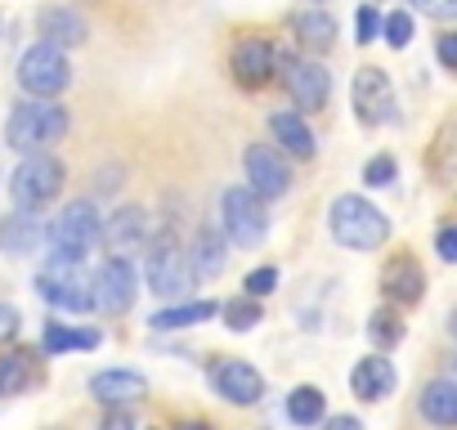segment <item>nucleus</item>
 Segmentation results:
<instances>
[{"instance_id":"obj_14","label":"nucleus","mask_w":457,"mask_h":430,"mask_svg":"<svg viewBox=\"0 0 457 430\" xmlns=\"http://www.w3.org/2000/svg\"><path fill=\"white\" fill-rule=\"evenodd\" d=\"M228 68H234V81H238L243 90H261V86H270L274 72H278V68H274V45L247 37V41L234 45V54H228Z\"/></svg>"},{"instance_id":"obj_2","label":"nucleus","mask_w":457,"mask_h":430,"mask_svg":"<svg viewBox=\"0 0 457 430\" xmlns=\"http://www.w3.org/2000/svg\"><path fill=\"white\" fill-rule=\"evenodd\" d=\"M68 126H72V117H68L63 103L32 95V99H23V103L10 112V121H5V144L19 148V153H41V148L59 144V139L68 135Z\"/></svg>"},{"instance_id":"obj_22","label":"nucleus","mask_w":457,"mask_h":430,"mask_svg":"<svg viewBox=\"0 0 457 430\" xmlns=\"http://www.w3.org/2000/svg\"><path fill=\"white\" fill-rule=\"evenodd\" d=\"M270 135L278 139V148L287 153V157H314V135H310V126L301 121V112H274L270 117Z\"/></svg>"},{"instance_id":"obj_20","label":"nucleus","mask_w":457,"mask_h":430,"mask_svg":"<svg viewBox=\"0 0 457 430\" xmlns=\"http://www.w3.org/2000/svg\"><path fill=\"white\" fill-rule=\"evenodd\" d=\"M292 32H296V41H301L305 54H328L337 45V19L328 10H301L292 19Z\"/></svg>"},{"instance_id":"obj_27","label":"nucleus","mask_w":457,"mask_h":430,"mask_svg":"<svg viewBox=\"0 0 457 430\" xmlns=\"http://www.w3.org/2000/svg\"><path fill=\"white\" fill-rule=\"evenodd\" d=\"M46 354H68V350H99V332H77L68 323H50L41 336Z\"/></svg>"},{"instance_id":"obj_24","label":"nucleus","mask_w":457,"mask_h":430,"mask_svg":"<svg viewBox=\"0 0 457 430\" xmlns=\"http://www.w3.org/2000/svg\"><path fill=\"white\" fill-rule=\"evenodd\" d=\"M421 417L435 421V426H453L457 421V385L448 376H439V381H430L421 390Z\"/></svg>"},{"instance_id":"obj_29","label":"nucleus","mask_w":457,"mask_h":430,"mask_svg":"<svg viewBox=\"0 0 457 430\" xmlns=\"http://www.w3.org/2000/svg\"><path fill=\"white\" fill-rule=\"evenodd\" d=\"M32 354H5L0 359V394H23L32 381Z\"/></svg>"},{"instance_id":"obj_31","label":"nucleus","mask_w":457,"mask_h":430,"mask_svg":"<svg viewBox=\"0 0 457 430\" xmlns=\"http://www.w3.org/2000/svg\"><path fill=\"white\" fill-rule=\"evenodd\" d=\"M395 175H399V161L386 157V153H377V157L363 166V184H368V188H386V184H395Z\"/></svg>"},{"instance_id":"obj_4","label":"nucleus","mask_w":457,"mask_h":430,"mask_svg":"<svg viewBox=\"0 0 457 430\" xmlns=\"http://www.w3.org/2000/svg\"><path fill=\"white\" fill-rule=\"evenodd\" d=\"M220 220H224V238L234 247H261L265 234H270V211H265V197L252 193V188H224L220 197Z\"/></svg>"},{"instance_id":"obj_7","label":"nucleus","mask_w":457,"mask_h":430,"mask_svg":"<svg viewBox=\"0 0 457 430\" xmlns=\"http://www.w3.org/2000/svg\"><path fill=\"white\" fill-rule=\"evenodd\" d=\"M68 81H72L68 54H63L59 45H50V41L32 45V50L19 59V86H23L28 95H37V99H54V95H63Z\"/></svg>"},{"instance_id":"obj_26","label":"nucleus","mask_w":457,"mask_h":430,"mask_svg":"<svg viewBox=\"0 0 457 430\" xmlns=\"http://www.w3.org/2000/svg\"><path fill=\"white\" fill-rule=\"evenodd\" d=\"M287 417H292L296 426H319V421L328 417L323 390H319V385H296V390L287 394Z\"/></svg>"},{"instance_id":"obj_36","label":"nucleus","mask_w":457,"mask_h":430,"mask_svg":"<svg viewBox=\"0 0 457 430\" xmlns=\"http://www.w3.org/2000/svg\"><path fill=\"white\" fill-rule=\"evenodd\" d=\"M19 327H23V314H19L14 305H5V301H0V345H5V341H14V336H19Z\"/></svg>"},{"instance_id":"obj_16","label":"nucleus","mask_w":457,"mask_h":430,"mask_svg":"<svg viewBox=\"0 0 457 430\" xmlns=\"http://www.w3.org/2000/svg\"><path fill=\"white\" fill-rule=\"evenodd\" d=\"M395 385H399V372H395V363H390L386 354H368V359H359L354 372H350V390H354L363 403L386 399Z\"/></svg>"},{"instance_id":"obj_8","label":"nucleus","mask_w":457,"mask_h":430,"mask_svg":"<svg viewBox=\"0 0 457 430\" xmlns=\"http://www.w3.org/2000/svg\"><path fill=\"white\" fill-rule=\"evenodd\" d=\"M144 278H148V292H157V296H166V301L188 296L193 283H197V274H193V265H188V252H179V243H170V238L153 243L148 265H144Z\"/></svg>"},{"instance_id":"obj_18","label":"nucleus","mask_w":457,"mask_h":430,"mask_svg":"<svg viewBox=\"0 0 457 430\" xmlns=\"http://www.w3.org/2000/svg\"><path fill=\"white\" fill-rule=\"evenodd\" d=\"M46 243V225H41V215L37 211H14L0 220V252L5 256H32L37 247Z\"/></svg>"},{"instance_id":"obj_12","label":"nucleus","mask_w":457,"mask_h":430,"mask_svg":"<svg viewBox=\"0 0 457 430\" xmlns=\"http://www.w3.org/2000/svg\"><path fill=\"white\" fill-rule=\"evenodd\" d=\"M211 385H215V394H220L224 403H238V408H252V403H261V394H265V376H261L252 363H243V359L215 363Z\"/></svg>"},{"instance_id":"obj_37","label":"nucleus","mask_w":457,"mask_h":430,"mask_svg":"<svg viewBox=\"0 0 457 430\" xmlns=\"http://www.w3.org/2000/svg\"><path fill=\"white\" fill-rule=\"evenodd\" d=\"M435 252H439V260H444V265H453V260H457V229H448V225H444V229L435 234Z\"/></svg>"},{"instance_id":"obj_38","label":"nucleus","mask_w":457,"mask_h":430,"mask_svg":"<svg viewBox=\"0 0 457 430\" xmlns=\"http://www.w3.org/2000/svg\"><path fill=\"white\" fill-rule=\"evenodd\" d=\"M439 63H444L448 72L457 68V37H453V32H444V37H439Z\"/></svg>"},{"instance_id":"obj_17","label":"nucleus","mask_w":457,"mask_h":430,"mask_svg":"<svg viewBox=\"0 0 457 430\" xmlns=\"http://www.w3.org/2000/svg\"><path fill=\"white\" fill-rule=\"evenodd\" d=\"M148 390V381L139 372H126V368H104L90 376V394L104 403V408H121V403H139Z\"/></svg>"},{"instance_id":"obj_40","label":"nucleus","mask_w":457,"mask_h":430,"mask_svg":"<svg viewBox=\"0 0 457 430\" xmlns=\"http://www.w3.org/2000/svg\"><path fill=\"white\" fill-rule=\"evenodd\" d=\"M332 430H359V417H332Z\"/></svg>"},{"instance_id":"obj_3","label":"nucleus","mask_w":457,"mask_h":430,"mask_svg":"<svg viewBox=\"0 0 457 430\" xmlns=\"http://www.w3.org/2000/svg\"><path fill=\"white\" fill-rule=\"evenodd\" d=\"M328 229L341 247L350 252H377L386 238H390V220L359 193H341L328 211Z\"/></svg>"},{"instance_id":"obj_33","label":"nucleus","mask_w":457,"mask_h":430,"mask_svg":"<svg viewBox=\"0 0 457 430\" xmlns=\"http://www.w3.org/2000/svg\"><path fill=\"white\" fill-rule=\"evenodd\" d=\"M354 23H359V37H354V41H359V45H372V41H377V37H381V14H377V10H372V5H363V10H359V19H354Z\"/></svg>"},{"instance_id":"obj_19","label":"nucleus","mask_w":457,"mask_h":430,"mask_svg":"<svg viewBox=\"0 0 457 430\" xmlns=\"http://www.w3.org/2000/svg\"><path fill=\"white\" fill-rule=\"evenodd\" d=\"M381 292H386V301H395V305H417L421 292H426L421 265H417L412 256H395V260L386 265V274H381Z\"/></svg>"},{"instance_id":"obj_10","label":"nucleus","mask_w":457,"mask_h":430,"mask_svg":"<svg viewBox=\"0 0 457 430\" xmlns=\"http://www.w3.org/2000/svg\"><path fill=\"white\" fill-rule=\"evenodd\" d=\"M243 166H247V188L261 193L265 202L292 193V166L283 161V148L278 144H252L243 153Z\"/></svg>"},{"instance_id":"obj_13","label":"nucleus","mask_w":457,"mask_h":430,"mask_svg":"<svg viewBox=\"0 0 457 430\" xmlns=\"http://www.w3.org/2000/svg\"><path fill=\"white\" fill-rule=\"evenodd\" d=\"M350 99H354V112L363 126H381L395 108V90H390V77L381 68H359L354 72V86H350Z\"/></svg>"},{"instance_id":"obj_1","label":"nucleus","mask_w":457,"mask_h":430,"mask_svg":"<svg viewBox=\"0 0 457 430\" xmlns=\"http://www.w3.org/2000/svg\"><path fill=\"white\" fill-rule=\"evenodd\" d=\"M99 206L95 202H68L54 225L46 229V243H50V265H81L95 247H99Z\"/></svg>"},{"instance_id":"obj_32","label":"nucleus","mask_w":457,"mask_h":430,"mask_svg":"<svg viewBox=\"0 0 457 430\" xmlns=\"http://www.w3.org/2000/svg\"><path fill=\"white\" fill-rule=\"evenodd\" d=\"M381 37L390 41V50H408V41H412V19H408V14H386V19H381Z\"/></svg>"},{"instance_id":"obj_9","label":"nucleus","mask_w":457,"mask_h":430,"mask_svg":"<svg viewBox=\"0 0 457 430\" xmlns=\"http://www.w3.org/2000/svg\"><path fill=\"white\" fill-rule=\"evenodd\" d=\"M274 68H283V86H287V95L296 99V108L319 112V108L328 103V95H332V77H328V68H323V63H314V59H287V54H274Z\"/></svg>"},{"instance_id":"obj_15","label":"nucleus","mask_w":457,"mask_h":430,"mask_svg":"<svg viewBox=\"0 0 457 430\" xmlns=\"http://www.w3.org/2000/svg\"><path fill=\"white\" fill-rule=\"evenodd\" d=\"M148 234H153V225H148V211L144 206H126V211L108 215V220L99 225V238H104V247L112 256H126V252L144 247Z\"/></svg>"},{"instance_id":"obj_23","label":"nucleus","mask_w":457,"mask_h":430,"mask_svg":"<svg viewBox=\"0 0 457 430\" xmlns=\"http://www.w3.org/2000/svg\"><path fill=\"white\" fill-rule=\"evenodd\" d=\"M220 305L215 301H184V305H170V310H157L153 314V327L157 332H184V327H197L206 318H215Z\"/></svg>"},{"instance_id":"obj_5","label":"nucleus","mask_w":457,"mask_h":430,"mask_svg":"<svg viewBox=\"0 0 457 430\" xmlns=\"http://www.w3.org/2000/svg\"><path fill=\"white\" fill-rule=\"evenodd\" d=\"M63 179H68L63 161L41 148V153H28V161L14 170L10 197H14V206H23V211H41V206H50V202L59 197Z\"/></svg>"},{"instance_id":"obj_21","label":"nucleus","mask_w":457,"mask_h":430,"mask_svg":"<svg viewBox=\"0 0 457 430\" xmlns=\"http://www.w3.org/2000/svg\"><path fill=\"white\" fill-rule=\"evenodd\" d=\"M41 37H46L50 45H59V50H72V45H81V41L90 37V28H86V19H81L77 10L54 5V10L41 14Z\"/></svg>"},{"instance_id":"obj_25","label":"nucleus","mask_w":457,"mask_h":430,"mask_svg":"<svg viewBox=\"0 0 457 430\" xmlns=\"http://www.w3.org/2000/svg\"><path fill=\"white\" fill-rule=\"evenodd\" d=\"M188 265H193L197 278H215V274H224V238H220L215 229H197Z\"/></svg>"},{"instance_id":"obj_28","label":"nucleus","mask_w":457,"mask_h":430,"mask_svg":"<svg viewBox=\"0 0 457 430\" xmlns=\"http://www.w3.org/2000/svg\"><path fill=\"white\" fill-rule=\"evenodd\" d=\"M220 314H224V327H228V332H252V327L265 318L261 296H238V301L220 305Z\"/></svg>"},{"instance_id":"obj_30","label":"nucleus","mask_w":457,"mask_h":430,"mask_svg":"<svg viewBox=\"0 0 457 430\" xmlns=\"http://www.w3.org/2000/svg\"><path fill=\"white\" fill-rule=\"evenodd\" d=\"M368 336H372V345H377V350H395V345L403 341V323H399V314L377 310V314H372V323H368Z\"/></svg>"},{"instance_id":"obj_6","label":"nucleus","mask_w":457,"mask_h":430,"mask_svg":"<svg viewBox=\"0 0 457 430\" xmlns=\"http://www.w3.org/2000/svg\"><path fill=\"white\" fill-rule=\"evenodd\" d=\"M135 292H139V278H135V265L126 256H108L90 274V310H99L104 318L126 314L135 305Z\"/></svg>"},{"instance_id":"obj_11","label":"nucleus","mask_w":457,"mask_h":430,"mask_svg":"<svg viewBox=\"0 0 457 430\" xmlns=\"http://www.w3.org/2000/svg\"><path fill=\"white\" fill-rule=\"evenodd\" d=\"M37 292L54 310H68V314H86L90 310V278H81L77 265H50L37 278Z\"/></svg>"},{"instance_id":"obj_39","label":"nucleus","mask_w":457,"mask_h":430,"mask_svg":"<svg viewBox=\"0 0 457 430\" xmlns=\"http://www.w3.org/2000/svg\"><path fill=\"white\" fill-rule=\"evenodd\" d=\"M448 130H453V126H444V130H439V157L448 153ZM435 175H439V179H448V170H444V161H435Z\"/></svg>"},{"instance_id":"obj_35","label":"nucleus","mask_w":457,"mask_h":430,"mask_svg":"<svg viewBox=\"0 0 457 430\" xmlns=\"http://www.w3.org/2000/svg\"><path fill=\"white\" fill-rule=\"evenodd\" d=\"M274 287H278V269L265 265V269H252L247 274V296H270Z\"/></svg>"},{"instance_id":"obj_34","label":"nucleus","mask_w":457,"mask_h":430,"mask_svg":"<svg viewBox=\"0 0 457 430\" xmlns=\"http://www.w3.org/2000/svg\"><path fill=\"white\" fill-rule=\"evenodd\" d=\"M412 5H417L426 19H435V23H453V19H457V0H412Z\"/></svg>"}]
</instances>
